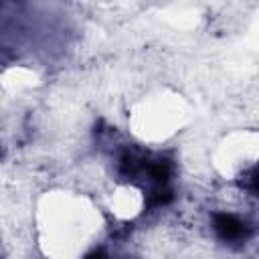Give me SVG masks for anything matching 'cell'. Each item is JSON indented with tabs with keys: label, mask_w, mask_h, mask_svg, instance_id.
<instances>
[{
	"label": "cell",
	"mask_w": 259,
	"mask_h": 259,
	"mask_svg": "<svg viewBox=\"0 0 259 259\" xmlns=\"http://www.w3.org/2000/svg\"><path fill=\"white\" fill-rule=\"evenodd\" d=\"M241 227H243V225H241L237 219L229 217V214H221V217L217 219V229H219L221 235L227 237V239H235V237H239L241 231H243Z\"/></svg>",
	"instance_id": "6da1fadb"
},
{
	"label": "cell",
	"mask_w": 259,
	"mask_h": 259,
	"mask_svg": "<svg viewBox=\"0 0 259 259\" xmlns=\"http://www.w3.org/2000/svg\"><path fill=\"white\" fill-rule=\"evenodd\" d=\"M87 259H105V255L103 253H91Z\"/></svg>",
	"instance_id": "7a4b0ae2"
}]
</instances>
